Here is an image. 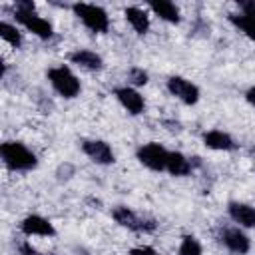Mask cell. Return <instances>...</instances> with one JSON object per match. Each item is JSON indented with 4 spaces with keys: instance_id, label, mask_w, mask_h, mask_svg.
<instances>
[{
    "instance_id": "5b68a950",
    "label": "cell",
    "mask_w": 255,
    "mask_h": 255,
    "mask_svg": "<svg viewBox=\"0 0 255 255\" xmlns=\"http://www.w3.org/2000/svg\"><path fill=\"white\" fill-rule=\"evenodd\" d=\"M135 155H137L139 163H143L147 169H151V171H165V163H167L169 151L161 143L149 141V143H143L141 147H137Z\"/></svg>"
},
{
    "instance_id": "d4e9b609",
    "label": "cell",
    "mask_w": 255,
    "mask_h": 255,
    "mask_svg": "<svg viewBox=\"0 0 255 255\" xmlns=\"http://www.w3.org/2000/svg\"><path fill=\"white\" fill-rule=\"evenodd\" d=\"M129 255H159V253L153 247H149V245H141V247L129 249Z\"/></svg>"
},
{
    "instance_id": "cb8c5ba5",
    "label": "cell",
    "mask_w": 255,
    "mask_h": 255,
    "mask_svg": "<svg viewBox=\"0 0 255 255\" xmlns=\"http://www.w3.org/2000/svg\"><path fill=\"white\" fill-rule=\"evenodd\" d=\"M36 10V4L32 0H18L14 4V12H34Z\"/></svg>"
},
{
    "instance_id": "277c9868",
    "label": "cell",
    "mask_w": 255,
    "mask_h": 255,
    "mask_svg": "<svg viewBox=\"0 0 255 255\" xmlns=\"http://www.w3.org/2000/svg\"><path fill=\"white\" fill-rule=\"evenodd\" d=\"M112 217H114V221H116L118 225L129 229V231H137V233H151V231H155V227H157L155 219H151V217H141V215H137L135 211H131V209L126 207V205H118V207L112 211Z\"/></svg>"
},
{
    "instance_id": "e0dca14e",
    "label": "cell",
    "mask_w": 255,
    "mask_h": 255,
    "mask_svg": "<svg viewBox=\"0 0 255 255\" xmlns=\"http://www.w3.org/2000/svg\"><path fill=\"white\" fill-rule=\"evenodd\" d=\"M149 8H151V12H153L155 16H159L161 20H165V22H169V24H177V22L181 20L179 8H177L173 2H169V0L149 2Z\"/></svg>"
},
{
    "instance_id": "4fadbf2b",
    "label": "cell",
    "mask_w": 255,
    "mask_h": 255,
    "mask_svg": "<svg viewBox=\"0 0 255 255\" xmlns=\"http://www.w3.org/2000/svg\"><path fill=\"white\" fill-rule=\"evenodd\" d=\"M70 62L84 68V70H90V72H98L104 68V60L100 54L92 52V50H76L70 54Z\"/></svg>"
},
{
    "instance_id": "30bf717a",
    "label": "cell",
    "mask_w": 255,
    "mask_h": 255,
    "mask_svg": "<svg viewBox=\"0 0 255 255\" xmlns=\"http://www.w3.org/2000/svg\"><path fill=\"white\" fill-rule=\"evenodd\" d=\"M116 98L120 100V104L131 114V116H139L145 108V102H143V96L131 88V86H122V88H116Z\"/></svg>"
},
{
    "instance_id": "8fae6325",
    "label": "cell",
    "mask_w": 255,
    "mask_h": 255,
    "mask_svg": "<svg viewBox=\"0 0 255 255\" xmlns=\"http://www.w3.org/2000/svg\"><path fill=\"white\" fill-rule=\"evenodd\" d=\"M221 243L235 255H245L251 249V241L249 237L239 229V227H227L221 233Z\"/></svg>"
},
{
    "instance_id": "3957f363",
    "label": "cell",
    "mask_w": 255,
    "mask_h": 255,
    "mask_svg": "<svg viewBox=\"0 0 255 255\" xmlns=\"http://www.w3.org/2000/svg\"><path fill=\"white\" fill-rule=\"evenodd\" d=\"M48 80L52 84V88L62 96V98H76L82 90L80 86V80L76 78V74L68 68V66H56V68H50L48 70Z\"/></svg>"
},
{
    "instance_id": "44dd1931",
    "label": "cell",
    "mask_w": 255,
    "mask_h": 255,
    "mask_svg": "<svg viewBox=\"0 0 255 255\" xmlns=\"http://www.w3.org/2000/svg\"><path fill=\"white\" fill-rule=\"evenodd\" d=\"M128 78H129V82L133 86H145L147 84V72H143L141 68H131Z\"/></svg>"
},
{
    "instance_id": "603a6c76",
    "label": "cell",
    "mask_w": 255,
    "mask_h": 255,
    "mask_svg": "<svg viewBox=\"0 0 255 255\" xmlns=\"http://www.w3.org/2000/svg\"><path fill=\"white\" fill-rule=\"evenodd\" d=\"M18 251H20V255H52V253H40L36 247H32L30 241H22L18 245Z\"/></svg>"
},
{
    "instance_id": "ffe728a7",
    "label": "cell",
    "mask_w": 255,
    "mask_h": 255,
    "mask_svg": "<svg viewBox=\"0 0 255 255\" xmlns=\"http://www.w3.org/2000/svg\"><path fill=\"white\" fill-rule=\"evenodd\" d=\"M201 243L193 237V235H183L181 243H179V255H201Z\"/></svg>"
},
{
    "instance_id": "2e32d148",
    "label": "cell",
    "mask_w": 255,
    "mask_h": 255,
    "mask_svg": "<svg viewBox=\"0 0 255 255\" xmlns=\"http://www.w3.org/2000/svg\"><path fill=\"white\" fill-rule=\"evenodd\" d=\"M124 16H126V20L129 22V26H131L137 34H145V32L149 30V16H147L145 10H141V8H137V6H128V8L124 10Z\"/></svg>"
},
{
    "instance_id": "7c38bea8",
    "label": "cell",
    "mask_w": 255,
    "mask_h": 255,
    "mask_svg": "<svg viewBox=\"0 0 255 255\" xmlns=\"http://www.w3.org/2000/svg\"><path fill=\"white\" fill-rule=\"evenodd\" d=\"M227 213L241 227H255V207L253 205H247L241 201H231L227 205Z\"/></svg>"
},
{
    "instance_id": "6da1fadb",
    "label": "cell",
    "mask_w": 255,
    "mask_h": 255,
    "mask_svg": "<svg viewBox=\"0 0 255 255\" xmlns=\"http://www.w3.org/2000/svg\"><path fill=\"white\" fill-rule=\"evenodd\" d=\"M2 161L12 171H30L38 165L36 155L20 141H4L0 145Z\"/></svg>"
},
{
    "instance_id": "5bb4252c",
    "label": "cell",
    "mask_w": 255,
    "mask_h": 255,
    "mask_svg": "<svg viewBox=\"0 0 255 255\" xmlns=\"http://www.w3.org/2000/svg\"><path fill=\"white\" fill-rule=\"evenodd\" d=\"M203 143L209 149H217V151H229L235 149V141L229 133L221 131V129H209L203 133Z\"/></svg>"
},
{
    "instance_id": "52a82bcc",
    "label": "cell",
    "mask_w": 255,
    "mask_h": 255,
    "mask_svg": "<svg viewBox=\"0 0 255 255\" xmlns=\"http://www.w3.org/2000/svg\"><path fill=\"white\" fill-rule=\"evenodd\" d=\"M167 90L171 96H175L177 100H181L187 106H193L199 100V88L181 76H171L167 80Z\"/></svg>"
},
{
    "instance_id": "ba28073f",
    "label": "cell",
    "mask_w": 255,
    "mask_h": 255,
    "mask_svg": "<svg viewBox=\"0 0 255 255\" xmlns=\"http://www.w3.org/2000/svg\"><path fill=\"white\" fill-rule=\"evenodd\" d=\"M82 151H84L94 163H100V165H110V163H114V151H112L110 143L104 141V139H84V141H82Z\"/></svg>"
},
{
    "instance_id": "9c48e42d",
    "label": "cell",
    "mask_w": 255,
    "mask_h": 255,
    "mask_svg": "<svg viewBox=\"0 0 255 255\" xmlns=\"http://www.w3.org/2000/svg\"><path fill=\"white\" fill-rule=\"evenodd\" d=\"M20 231L24 235H28V237H32V235L54 237L56 235L54 225L46 217H42V215H28V217H24L22 223H20Z\"/></svg>"
},
{
    "instance_id": "484cf974",
    "label": "cell",
    "mask_w": 255,
    "mask_h": 255,
    "mask_svg": "<svg viewBox=\"0 0 255 255\" xmlns=\"http://www.w3.org/2000/svg\"><path fill=\"white\" fill-rule=\"evenodd\" d=\"M245 100L255 108V86H253V88H249V90L245 92Z\"/></svg>"
},
{
    "instance_id": "d6986e66",
    "label": "cell",
    "mask_w": 255,
    "mask_h": 255,
    "mask_svg": "<svg viewBox=\"0 0 255 255\" xmlns=\"http://www.w3.org/2000/svg\"><path fill=\"white\" fill-rule=\"evenodd\" d=\"M0 36H2L4 42H8L14 48L22 46V34L16 30V26H12L8 22H0Z\"/></svg>"
},
{
    "instance_id": "9a60e30c",
    "label": "cell",
    "mask_w": 255,
    "mask_h": 255,
    "mask_svg": "<svg viewBox=\"0 0 255 255\" xmlns=\"http://www.w3.org/2000/svg\"><path fill=\"white\" fill-rule=\"evenodd\" d=\"M191 169H193V165H191V161H189L183 153H179V151H169L167 163H165V171H167V173H171V175H175V177H183V175H189Z\"/></svg>"
},
{
    "instance_id": "7a4b0ae2",
    "label": "cell",
    "mask_w": 255,
    "mask_h": 255,
    "mask_svg": "<svg viewBox=\"0 0 255 255\" xmlns=\"http://www.w3.org/2000/svg\"><path fill=\"white\" fill-rule=\"evenodd\" d=\"M72 10L74 14L84 22V26L92 32H108L110 28V18H108V12L102 8V6H96V4H88V2H76L72 4Z\"/></svg>"
},
{
    "instance_id": "ac0fdd59",
    "label": "cell",
    "mask_w": 255,
    "mask_h": 255,
    "mask_svg": "<svg viewBox=\"0 0 255 255\" xmlns=\"http://www.w3.org/2000/svg\"><path fill=\"white\" fill-rule=\"evenodd\" d=\"M229 22L237 26L249 40H255V18H249L243 14H229Z\"/></svg>"
},
{
    "instance_id": "8992f818",
    "label": "cell",
    "mask_w": 255,
    "mask_h": 255,
    "mask_svg": "<svg viewBox=\"0 0 255 255\" xmlns=\"http://www.w3.org/2000/svg\"><path fill=\"white\" fill-rule=\"evenodd\" d=\"M14 16H16V20H18L28 32H32L34 36H38V38H42V40L52 38V34H54L52 24H50L46 18L38 16L36 12H14Z\"/></svg>"
},
{
    "instance_id": "7402d4cb",
    "label": "cell",
    "mask_w": 255,
    "mask_h": 255,
    "mask_svg": "<svg viewBox=\"0 0 255 255\" xmlns=\"http://www.w3.org/2000/svg\"><path fill=\"white\" fill-rule=\"evenodd\" d=\"M237 6H239L243 16L255 18V0H243V2H237Z\"/></svg>"
}]
</instances>
